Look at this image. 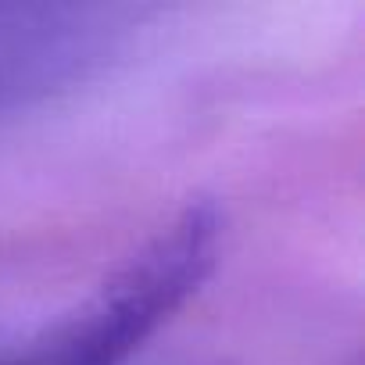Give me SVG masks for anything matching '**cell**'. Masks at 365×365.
Returning <instances> with one entry per match:
<instances>
[{
  "label": "cell",
  "mask_w": 365,
  "mask_h": 365,
  "mask_svg": "<svg viewBox=\"0 0 365 365\" xmlns=\"http://www.w3.org/2000/svg\"><path fill=\"white\" fill-rule=\"evenodd\" d=\"M226 219L197 197L154 230L79 308L0 365H125L215 272Z\"/></svg>",
  "instance_id": "6da1fadb"
}]
</instances>
